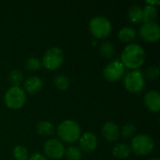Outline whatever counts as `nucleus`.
<instances>
[{"label": "nucleus", "mask_w": 160, "mask_h": 160, "mask_svg": "<svg viewBox=\"0 0 160 160\" xmlns=\"http://www.w3.org/2000/svg\"><path fill=\"white\" fill-rule=\"evenodd\" d=\"M144 104L152 112H158L160 110V95L158 91H149L144 97Z\"/></svg>", "instance_id": "obj_13"}, {"label": "nucleus", "mask_w": 160, "mask_h": 160, "mask_svg": "<svg viewBox=\"0 0 160 160\" xmlns=\"http://www.w3.org/2000/svg\"><path fill=\"white\" fill-rule=\"evenodd\" d=\"M53 83H54L55 87L58 90L65 91V90H67L69 87L70 81H69V79L66 75H64V74H58V75H56L54 77Z\"/></svg>", "instance_id": "obj_21"}, {"label": "nucleus", "mask_w": 160, "mask_h": 160, "mask_svg": "<svg viewBox=\"0 0 160 160\" xmlns=\"http://www.w3.org/2000/svg\"><path fill=\"white\" fill-rule=\"evenodd\" d=\"M158 76H159V68L158 67H149L145 70V73L143 75V77H145L147 80L150 81L156 80Z\"/></svg>", "instance_id": "obj_27"}, {"label": "nucleus", "mask_w": 160, "mask_h": 160, "mask_svg": "<svg viewBox=\"0 0 160 160\" xmlns=\"http://www.w3.org/2000/svg\"><path fill=\"white\" fill-rule=\"evenodd\" d=\"M90 33L97 38H107L112 31V24L109 19L103 16H97L91 19L89 22Z\"/></svg>", "instance_id": "obj_4"}, {"label": "nucleus", "mask_w": 160, "mask_h": 160, "mask_svg": "<svg viewBox=\"0 0 160 160\" xmlns=\"http://www.w3.org/2000/svg\"><path fill=\"white\" fill-rule=\"evenodd\" d=\"M125 73V67L120 60H114L110 62L103 70L104 78L109 82H117L121 80Z\"/></svg>", "instance_id": "obj_8"}, {"label": "nucleus", "mask_w": 160, "mask_h": 160, "mask_svg": "<svg viewBox=\"0 0 160 160\" xmlns=\"http://www.w3.org/2000/svg\"><path fill=\"white\" fill-rule=\"evenodd\" d=\"M99 53L104 57L105 59H111L113 57L115 53V49L114 46L112 42L110 41H105L103 42L100 47H99Z\"/></svg>", "instance_id": "obj_20"}, {"label": "nucleus", "mask_w": 160, "mask_h": 160, "mask_svg": "<svg viewBox=\"0 0 160 160\" xmlns=\"http://www.w3.org/2000/svg\"><path fill=\"white\" fill-rule=\"evenodd\" d=\"M23 86H24V90L27 93L34 95L41 91L43 87V82L40 78L37 76H31L24 81Z\"/></svg>", "instance_id": "obj_14"}, {"label": "nucleus", "mask_w": 160, "mask_h": 160, "mask_svg": "<svg viewBox=\"0 0 160 160\" xmlns=\"http://www.w3.org/2000/svg\"><path fill=\"white\" fill-rule=\"evenodd\" d=\"M65 156L68 160H81L82 151L79 147L70 146L67 150H65Z\"/></svg>", "instance_id": "obj_23"}, {"label": "nucleus", "mask_w": 160, "mask_h": 160, "mask_svg": "<svg viewBox=\"0 0 160 160\" xmlns=\"http://www.w3.org/2000/svg\"><path fill=\"white\" fill-rule=\"evenodd\" d=\"M64 62V52L58 47H52L48 49L42 58L41 65L49 70H55L59 68Z\"/></svg>", "instance_id": "obj_6"}, {"label": "nucleus", "mask_w": 160, "mask_h": 160, "mask_svg": "<svg viewBox=\"0 0 160 160\" xmlns=\"http://www.w3.org/2000/svg\"><path fill=\"white\" fill-rule=\"evenodd\" d=\"M80 150L85 153H92L96 150L98 145L97 137L91 132H85L79 138Z\"/></svg>", "instance_id": "obj_11"}, {"label": "nucleus", "mask_w": 160, "mask_h": 160, "mask_svg": "<svg viewBox=\"0 0 160 160\" xmlns=\"http://www.w3.org/2000/svg\"><path fill=\"white\" fill-rule=\"evenodd\" d=\"M57 134L63 142L72 143L81 137V128L74 120H65L57 128Z\"/></svg>", "instance_id": "obj_2"}, {"label": "nucleus", "mask_w": 160, "mask_h": 160, "mask_svg": "<svg viewBox=\"0 0 160 160\" xmlns=\"http://www.w3.org/2000/svg\"><path fill=\"white\" fill-rule=\"evenodd\" d=\"M124 83L126 89L130 93H139L144 88L145 85L144 77L138 69L128 72L125 76Z\"/></svg>", "instance_id": "obj_7"}, {"label": "nucleus", "mask_w": 160, "mask_h": 160, "mask_svg": "<svg viewBox=\"0 0 160 160\" xmlns=\"http://www.w3.org/2000/svg\"><path fill=\"white\" fill-rule=\"evenodd\" d=\"M155 148L154 140L145 134H139L133 137L131 141V152L137 156H147Z\"/></svg>", "instance_id": "obj_3"}, {"label": "nucleus", "mask_w": 160, "mask_h": 160, "mask_svg": "<svg viewBox=\"0 0 160 160\" xmlns=\"http://www.w3.org/2000/svg\"><path fill=\"white\" fill-rule=\"evenodd\" d=\"M37 131L41 136L50 137L54 133V126L48 121H41L37 125Z\"/></svg>", "instance_id": "obj_17"}, {"label": "nucleus", "mask_w": 160, "mask_h": 160, "mask_svg": "<svg viewBox=\"0 0 160 160\" xmlns=\"http://www.w3.org/2000/svg\"><path fill=\"white\" fill-rule=\"evenodd\" d=\"M40 67H41V62L37 57H29L25 62V68L30 71H36L39 69Z\"/></svg>", "instance_id": "obj_25"}, {"label": "nucleus", "mask_w": 160, "mask_h": 160, "mask_svg": "<svg viewBox=\"0 0 160 160\" xmlns=\"http://www.w3.org/2000/svg\"><path fill=\"white\" fill-rule=\"evenodd\" d=\"M8 80L12 86H19L23 82V74L20 69H13L9 72Z\"/></svg>", "instance_id": "obj_22"}, {"label": "nucleus", "mask_w": 160, "mask_h": 160, "mask_svg": "<svg viewBox=\"0 0 160 160\" xmlns=\"http://www.w3.org/2000/svg\"><path fill=\"white\" fill-rule=\"evenodd\" d=\"M150 160H159V158H151Z\"/></svg>", "instance_id": "obj_29"}, {"label": "nucleus", "mask_w": 160, "mask_h": 160, "mask_svg": "<svg viewBox=\"0 0 160 160\" xmlns=\"http://www.w3.org/2000/svg\"><path fill=\"white\" fill-rule=\"evenodd\" d=\"M27 160H48L44 156H42L41 154H38V153H36V154H33L30 158H28Z\"/></svg>", "instance_id": "obj_28"}, {"label": "nucleus", "mask_w": 160, "mask_h": 160, "mask_svg": "<svg viewBox=\"0 0 160 160\" xmlns=\"http://www.w3.org/2000/svg\"><path fill=\"white\" fill-rule=\"evenodd\" d=\"M128 20L132 23H139L143 21V12L142 8L139 5H133L129 8L128 11Z\"/></svg>", "instance_id": "obj_15"}, {"label": "nucleus", "mask_w": 160, "mask_h": 160, "mask_svg": "<svg viewBox=\"0 0 160 160\" xmlns=\"http://www.w3.org/2000/svg\"><path fill=\"white\" fill-rule=\"evenodd\" d=\"M131 153L130 146L127 143H118L112 149V156L118 159H124L129 157Z\"/></svg>", "instance_id": "obj_16"}, {"label": "nucleus", "mask_w": 160, "mask_h": 160, "mask_svg": "<svg viewBox=\"0 0 160 160\" xmlns=\"http://www.w3.org/2000/svg\"><path fill=\"white\" fill-rule=\"evenodd\" d=\"M118 38L123 42H130L136 38V31L129 26L123 27L118 33Z\"/></svg>", "instance_id": "obj_19"}, {"label": "nucleus", "mask_w": 160, "mask_h": 160, "mask_svg": "<svg viewBox=\"0 0 160 160\" xmlns=\"http://www.w3.org/2000/svg\"><path fill=\"white\" fill-rule=\"evenodd\" d=\"M144 61L145 52L142 46L136 43L128 45L121 54V63L130 69H137L143 65Z\"/></svg>", "instance_id": "obj_1"}, {"label": "nucleus", "mask_w": 160, "mask_h": 160, "mask_svg": "<svg viewBox=\"0 0 160 160\" xmlns=\"http://www.w3.org/2000/svg\"><path fill=\"white\" fill-rule=\"evenodd\" d=\"M4 99L8 108L12 110L21 109L26 101L25 92L20 86H12L6 92Z\"/></svg>", "instance_id": "obj_5"}, {"label": "nucleus", "mask_w": 160, "mask_h": 160, "mask_svg": "<svg viewBox=\"0 0 160 160\" xmlns=\"http://www.w3.org/2000/svg\"><path fill=\"white\" fill-rule=\"evenodd\" d=\"M136 133V127L133 124H127L122 128V136L125 139H130L132 138Z\"/></svg>", "instance_id": "obj_26"}, {"label": "nucleus", "mask_w": 160, "mask_h": 160, "mask_svg": "<svg viewBox=\"0 0 160 160\" xmlns=\"http://www.w3.org/2000/svg\"><path fill=\"white\" fill-rule=\"evenodd\" d=\"M101 133L107 141L115 142L120 137V128L117 124L113 122H107L102 127Z\"/></svg>", "instance_id": "obj_12"}, {"label": "nucleus", "mask_w": 160, "mask_h": 160, "mask_svg": "<svg viewBox=\"0 0 160 160\" xmlns=\"http://www.w3.org/2000/svg\"><path fill=\"white\" fill-rule=\"evenodd\" d=\"M13 158L15 160H27L28 159V151L24 146L18 145L13 149Z\"/></svg>", "instance_id": "obj_24"}, {"label": "nucleus", "mask_w": 160, "mask_h": 160, "mask_svg": "<svg viewBox=\"0 0 160 160\" xmlns=\"http://www.w3.org/2000/svg\"><path fill=\"white\" fill-rule=\"evenodd\" d=\"M143 12V22H153L158 17V10L152 5H145L142 8Z\"/></svg>", "instance_id": "obj_18"}, {"label": "nucleus", "mask_w": 160, "mask_h": 160, "mask_svg": "<svg viewBox=\"0 0 160 160\" xmlns=\"http://www.w3.org/2000/svg\"><path fill=\"white\" fill-rule=\"evenodd\" d=\"M140 35L142 38L147 42H156L160 38V27L155 22H143L140 28Z\"/></svg>", "instance_id": "obj_10"}, {"label": "nucleus", "mask_w": 160, "mask_h": 160, "mask_svg": "<svg viewBox=\"0 0 160 160\" xmlns=\"http://www.w3.org/2000/svg\"><path fill=\"white\" fill-rule=\"evenodd\" d=\"M44 153L52 159H60L65 155V147L63 143L56 139H50L44 143Z\"/></svg>", "instance_id": "obj_9"}]
</instances>
